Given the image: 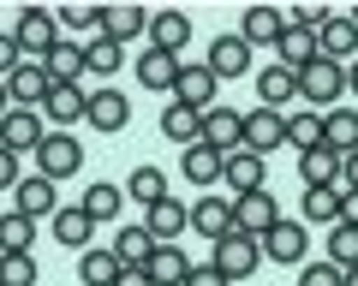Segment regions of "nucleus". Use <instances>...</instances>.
Returning a JSON list of instances; mask_svg holds the SVG:
<instances>
[{
    "mask_svg": "<svg viewBox=\"0 0 358 286\" xmlns=\"http://www.w3.org/2000/svg\"><path fill=\"white\" fill-rule=\"evenodd\" d=\"M257 262H263V239H251V233H239V227H227V233L215 239L209 269H215L221 280H245V274H257Z\"/></svg>",
    "mask_w": 358,
    "mask_h": 286,
    "instance_id": "obj_1",
    "label": "nucleus"
},
{
    "mask_svg": "<svg viewBox=\"0 0 358 286\" xmlns=\"http://www.w3.org/2000/svg\"><path fill=\"white\" fill-rule=\"evenodd\" d=\"M78 167H84V143H78L72 131H48V137L36 143V173L42 179L60 185V179H72Z\"/></svg>",
    "mask_w": 358,
    "mask_h": 286,
    "instance_id": "obj_2",
    "label": "nucleus"
},
{
    "mask_svg": "<svg viewBox=\"0 0 358 286\" xmlns=\"http://www.w3.org/2000/svg\"><path fill=\"white\" fill-rule=\"evenodd\" d=\"M346 96V66L341 60H310V66H299V102H317V107H329V102H341Z\"/></svg>",
    "mask_w": 358,
    "mask_h": 286,
    "instance_id": "obj_3",
    "label": "nucleus"
},
{
    "mask_svg": "<svg viewBox=\"0 0 358 286\" xmlns=\"http://www.w3.org/2000/svg\"><path fill=\"white\" fill-rule=\"evenodd\" d=\"M13 36H18V48H24V60H36V66H42V60H48V48L60 42V18H54L48 6H24Z\"/></svg>",
    "mask_w": 358,
    "mask_h": 286,
    "instance_id": "obj_4",
    "label": "nucleus"
},
{
    "mask_svg": "<svg viewBox=\"0 0 358 286\" xmlns=\"http://www.w3.org/2000/svg\"><path fill=\"white\" fill-rule=\"evenodd\" d=\"M215 90H221V78L209 72L203 60H179V78H173V102H185V107H197V114H209L215 107Z\"/></svg>",
    "mask_w": 358,
    "mask_h": 286,
    "instance_id": "obj_5",
    "label": "nucleus"
},
{
    "mask_svg": "<svg viewBox=\"0 0 358 286\" xmlns=\"http://www.w3.org/2000/svg\"><path fill=\"white\" fill-rule=\"evenodd\" d=\"M281 143H287V114H275V107H251V114L239 119V149L268 156V149H281Z\"/></svg>",
    "mask_w": 358,
    "mask_h": 286,
    "instance_id": "obj_6",
    "label": "nucleus"
},
{
    "mask_svg": "<svg viewBox=\"0 0 358 286\" xmlns=\"http://www.w3.org/2000/svg\"><path fill=\"white\" fill-rule=\"evenodd\" d=\"M275 221H281V203L268 197V185H263V191H245V197H233V227H239V233L263 239Z\"/></svg>",
    "mask_w": 358,
    "mask_h": 286,
    "instance_id": "obj_7",
    "label": "nucleus"
},
{
    "mask_svg": "<svg viewBox=\"0 0 358 286\" xmlns=\"http://www.w3.org/2000/svg\"><path fill=\"white\" fill-rule=\"evenodd\" d=\"M203 66L215 72V78H245V72H251V42H245L239 30H227V36H215V42H209Z\"/></svg>",
    "mask_w": 358,
    "mask_h": 286,
    "instance_id": "obj_8",
    "label": "nucleus"
},
{
    "mask_svg": "<svg viewBox=\"0 0 358 286\" xmlns=\"http://www.w3.org/2000/svg\"><path fill=\"white\" fill-rule=\"evenodd\" d=\"M143 30H150V13L131 6V0H114V6H102V18H96V36L120 42V48H126L131 36H143Z\"/></svg>",
    "mask_w": 358,
    "mask_h": 286,
    "instance_id": "obj_9",
    "label": "nucleus"
},
{
    "mask_svg": "<svg viewBox=\"0 0 358 286\" xmlns=\"http://www.w3.org/2000/svg\"><path fill=\"white\" fill-rule=\"evenodd\" d=\"M48 137V126H42V114L36 107H13V114L0 119V149H30V156H36V143Z\"/></svg>",
    "mask_w": 358,
    "mask_h": 286,
    "instance_id": "obj_10",
    "label": "nucleus"
},
{
    "mask_svg": "<svg viewBox=\"0 0 358 286\" xmlns=\"http://www.w3.org/2000/svg\"><path fill=\"white\" fill-rule=\"evenodd\" d=\"M150 48H162V54H179L185 60V48H192V18L185 13H150Z\"/></svg>",
    "mask_w": 358,
    "mask_h": 286,
    "instance_id": "obj_11",
    "label": "nucleus"
},
{
    "mask_svg": "<svg viewBox=\"0 0 358 286\" xmlns=\"http://www.w3.org/2000/svg\"><path fill=\"white\" fill-rule=\"evenodd\" d=\"M305 250H310V239H305V227H299V221H275L263 233V257L281 262V269H287V262H305Z\"/></svg>",
    "mask_w": 358,
    "mask_h": 286,
    "instance_id": "obj_12",
    "label": "nucleus"
},
{
    "mask_svg": "<svg viewBox=\"0 0 358 286\" xmlns=\"http://www.w3.org/2000/svg\"><path fill=\"white\" fill-rule=\"evenodd\" d=\"M317 54H322V60H341V66L358 60V24H352L346 13H334L329 24L317 30Z\"/></svg>",
    "mask_w": 358,
    "mask_h": 286,
    "instance_id": "obj_13",
    "label": "nucleus"
},
{
    "mask_svg": "<svg viewBox=\"0 0 358 286\" xmlns=\"http://www.w3.org/2000/svg\"><path fill=\"white\" fill-rule=\"evenodd\" d=\"M281 30H287V6H245L239 36L251 42V48H275V42H281Z\"/></svg>",
    "mask_w": 358,
    "mask_h": 286,
    "instance_id": "obj_14",
    "label": "nucleus"
},
{
    "mask_svg": "<svg viewBox=\"0 0 358 286\" xmlns=\"http://www.w3.org/2000/svg\"><path fill=\"white\" fill-rule=\"evenodd\" d=\"M221 185H227L233 197L263 191V156H251V149H233V156H221Z\"/></svg>",
    "mask_w": 358,
    "mask_h": 286,
    "instance_id": "obj_15",
    "label": "nucleus"
},
{
    "mask_svg": "<svg viewBox=\"0 0 358 286\" xmlns=\"http://www.w3.org/2000/svg\"><path fill=\"white\" fill-rule=\"evenodd\" d=\"M13 197H18V215H30V221H42V215H48L54 221V209H60V197H54V179H42V173H30V179H18L13 185Z\"/></svg>",
    "mask_w": 358,
    "mask_h": 286,
    "instance_id": "obj_16",
    "label": "nucleus"
},
{
    "mask_svg": "<svg viewBox=\"0 0 358 286\" xmlns=\"http://www.w3.org/2000/svg\"><path fill=\"white\" fill-rule=\"evenodd\" d=\"M48 227H54V239H60V245H72V250H90V245H96V221H90L78 203H60Z\"/></svg>",
    "mask_w": 358,
    "mask_h": 286,
    "instance_id": "obj_17",
    "label": "nucleus"
},
{
    "mask_svg": "<svg viewBox=\"0 0 358 286\" xmlns=\"http://www.w3.org/2000/svg\"><path fill=\"white\" fill-rule=\"evenodd\" d=\"M84 119H90L96 131H126V119H131V102H126L120 90H96V96L84 102Z\"/></svg>",
    "mask_w": 358,
    "mask_h": 286,
    "instance_id": "obj_18",
    "label": "nucleus"
},
{
    "mask_svg": "<svg viewBox=\"0 0 358 286\" xmlns=\"http://www.w3.org/2000/svg\"><path fill=\"white\" fill-rule=\"evenodd\" d=\"M143 227H150V233L167 245V239H179L185 227H192V209L179 203V197H162V203H150V209H143Z\"/></svg>",
    "mask_w": 358,
    "mask_h": 286,
    "instance_id": "obj_19",
    "label": "nucleus"
},
{
    "mask_svg": "<svg viewBox=\"0 0 358 286\" xmlns=\"http://www.w3.org/2000/svg\"><path fill=\"white\" fill-rule=\"evenodd\" d=\"M42 72H48V84H84V42H54L48 60H42Z\"/></svg>",
    "mask_w": 358,
    "mask_h": 286,
    "instance_id": "obj_20",
    "label": "nucleus"
},
{
    "mask_svg": "<svg viewBox=\"0 0 358 286\" xmlns=\"http://www.w3.org/2000/svg\"><path fill=\"white\" fill-rule=\"evenodd\" d=\"M84 102H90L84 84H48V96H42V114H48L54 126H72V119H84Z\"/></svg>",
    "mask_w": 358,
    "mask_h": 286,
    "instance_id": "obj_21",
    "label": "nucleus"
},
{
    "mask_svg": "<svg viewBox=\"0 0 358 286\" xmlns=\"http://www.w3.org/2000/svg\"><path fill=\"white\" fill-rule=\"evenodd\" d=\"M42 96H48V72H42L36 60H24L13 78H6V102L13 107H42Z\"/></svg>",
    "mask_w": 358,
    "mask_h": 286,
    "instance_id": "obj_22",
    "label": "nucleus"
},
{
    "mask_svg": "<svg viewBox=\"0 0 358 286\" xmlns=\"http://www.w3.org/2000/svg\"><path fill=\"white\" fill-rule=\"evenodd\" d=\"M155 245H162V239H155L150 227L138 221V227H120V233H114V245H108V250H114V257H120V269H143Z\"/></svg>",
    "mask_w": 358,
    "mask_h": 286,
    "instance_id": "obj_23",
    "label": "nucleus"
},
{
    "mask_svg": "<svg viewBox=\"0 0 358 286\" xmlns=\"http://www.w3.org/2000/svg\"><path fill=\"white\" fill-rule=\"evenodd\" d=\"M257 96H263V107H275V114H281V102H293L299 96V72L293 66H263V72H257Z\"/></svg>",
    "mask_w": 358,
    "mask_h": 286,
    "instance_id": "obj_24",
    "label": "nucleus"
},
{
    "mask_svg": "<svg viewBox=\"0 0 358 286\" xmlns=\"http://www.w3.org/2000/svg\"><path fill=\"white\" fill-rule=\"evenodd\" d=\"M179 173H185V185H221V149H209V143H185Z\"/></svg>",
    "mask_w": 358,
    "mask_h": 286,
    "instance_id": "obj_25",
    "label": "nucleus"
},
{
    "mask_svg": "<svg viewBox=\"0 0 358 286\" xmlns=\"http://www.w3.org/2000/svg\"><path fill=\"white\" fill-rule=\"evenodd\" d=\"M143 274H150L155 286H185L192 262H185V250H179V245H155V250H150V262H143Z\"/></svg>",
    "mask_w": 358,
    "mask_h": 286,
    "instance_id": "obj_26",
    "label": "nucleus"
},
{
    "mask_svg": "<svg viewBox=\"0 0 358 286\" xmlns=\"http://www.w3.org/2000/svg\"><path fill=\"white\" fill-rule=\"evenodd\" d=\"M173 78H179V54H162V48L138 54V84L143 90H173Z\"/></svg>",
    "mask_w": 358,
    "mask_h": 286,
    "instance_id": "obj_27",
    "label": "nucleus"
},
{
    "mask_svg": "<svg viewBox=\"0 0 358 286\" xmlns=\"http://www.w3.org/2000/svg\"><path fill=\"white\" fill-rule=\"evenodd\" d=\"M78 280H84V286H114V280H120V257H114L108 245L78 250Z\"/></svg>",
    "mask_w": 358,
    "mask_h": 286,
    "instance_id": "obj_28",
    "label": "nucleus"
},
{
    "mask_svg": "<svg viewBox=\"0 0 358 286\" xmlns=\"http://www.w3.org/2000/svg\"><path fill=\"white\" fill-rule=\"evenodd\" d=\"M322 143H329L334 156H352L358 149V114L352 107H329L322 114Z\"/></svg>",
    "mask_w": 358,
    "mask_h": 286,
    "instance_id": "obj_29",
    "label": "nucleus"
},
{
    "mask_svg": "<svg viewBox=\"0 0 358 286\" xmlns=\"http://www.w3.org/2000/svg\"><path fill=\"white\" fill-rule=\"evenodd\" d=\"M239 119L245 114H233V107H209L203 114V143L221 149V156H233V149H239Z\"/></svg>",
    "mask_w": 358,
    "mask_h": 286,
    "instance_id": "obj_30",
    "label": "nucleus"
},
{
    "mask_svg": "<svg viewBox=\"0 0 358 286\" xmlns=\"http://www.w3.org/2000/svg\"><path fill=\"white\" fill-rule=\"evenodd\" d=\"M192 227L203 239H221L233 227V197H197V203H192Z\"/></svg>",
    "mask_w": 358,
    "mask_h": 286,
    "instance_id": "obj_31",
    "label": "nucleus"
},
{
    "mask_svg": "<svg viewBox=\"0 0 358 286\" xmlns=\"http://www.w3.org/2000/svg\"><path fill=\"white\" fill-rule=\"evenodd\" d=\"M162 137H173V143H203V114L185 107V102H167V107H162Z\"/></svg>",
    "mask_w": 358,
    "mask_h": 286,
    "instance_id": "obj_32",
    "label": "nucleus"
},
{
    "mask_svg": "<svg viewBox=\"0 0 358 286\" xmlns=\"http://www.w3.org/2000/svg\"><path fill=\"white\" fill-rule=\"evenodd\" d=\"M299 179H305V191H310V185H334V179H341V156H334L329 143L305 149V156H299Z\"/></svg>",
    "mask_w": 358,
    "mask_h": 286,
    "instance_id": "obj_33",
    "label": "nucleus"
},
{
    "mask_svg": "<svg viewBox=\"0 0 358 286\" xmlns=\"http://www.w3.org/2000/svg\"><path fill=\"white\" fill-rule=\"evenodd\" d=\"M78 209H84L90 221H114L120 209H126V191H120V185H108V179H96L84 197H78Z\"/></svg>",
    "mask_w": 358,
    "mask_h": 286,
    "instance_id": "obj_34",
    "label": "nucleus"
},
{
    "mask_svg": "<svg viewBox=\"0 0 358 286\" xmlns=\"http://www.w3.org/2000/svg\"><path fill=\"white\" fill-rule=\"evenodd\" d=\"M275 54H281V66H310L317 60V30H299V24H287L281 30V42H275Z\"/></svg>",
    "mask_w": 358,
    "mask_h": 286,
    "instance_id": "obj_35",
    "label": "nucleus"
},
{
    "mask_svg": "<svg viewBox=\"0 0 358 286\" xmlns=\"http://www.w3.org/2000/svg\"><path fill=\"white\" fill-rule=\"evenodd\" d=\"M36 245V221L30 215H18V209H6L0 215V257H18V250Z\"/></svg>",
    "mask_w": 358,
    "mask_h": 286,
    "instance_id": "obj_36",
    "label": "nucleus"
},
{
    "mask_svg": "<svg viewBox=\"0 0 358 286\" xmlns=\"http://www.w3.org/2000/svg\"><path fill=\"white\" fill-rule=\"evenodd\" d=\"M126 197H131V203H143V209H150V203H162V197H167V173L143 161V167L126 179Z\"/></svg>",
    "mask_w": 358,
    "mask_h": 286,
    "instance_id": "obj_37",
    "label": "nucleus"
},
{
    "mask_svg": "<svg viewBox=\"0 0 358 286\" xmlns=\"http://www.w3.org/2000/svg\"><path fill=\"white\" fill-rule=\"evenodd\" d=\"M120 60H126V48L108 36H90L84 42V72H96V78H108V72H120Z\"/></svg>",
    "mask_w": 358,
    "mask_h": 286,
    "instance_id": "obj_38",
    "label": "nucleus"
},
{
    "mask_svg": "<svg viewBox=\"0 0 358 286\" xmlns=\"http://www.w3.org/2000/svg\"><path fill=\"white\" fill-rule=\"evenodd\" d=\"M287 143H293L299 156L322 143V114H317V107H305V114H287Z\"/></svg>",
    "mask_w": 358,
    "mask_h": 286,
    "instance_id": "obj_39",
    "label": "nucleus"
},
{
    "mask_svg": "<svg viewBox=\"0 0 358 286\" xmlns=\"http://www.w3.org/2000/svg\"><path fill=\"white\" fill-rule=\"evenodd\" d=\"M322 262H334V269H358V227H341V221H334L329 227V257H322Z\"/></svg>",
    "mask_w": 358,
    "mask_h": 286,
    "instance_id": "obj_40",
    "label": "nucleus"
},
{
    "mask_svg": "<svg viewBox=\"0 0 358 286\" xmlns=\"http://www.w3.org/2000/svg\"><path fill=\"white\" fill-rule=\"evenodd\" d=\"M334 215H341V191H334V185H310L305 191V221H329L334 227Z\"/></svg>",
    "mask_w": 358,
    "mask_h": 286,
    "instance_id": "obj_41",
    "label": "nucleus"
},
{
    "mask_svg": "<svg viewBox=\"0 0 358 286\" xmlns=\"http://www.w3.org/2000/svg\"><path fill=\"white\" fill-rule=\"evenodd\" d=\"M0 286H36V257H30V250L0 257Z\"/></svg>",
    "mask_w": 358,
    "mask_h": 286,
    "instance_id": "obj_42",
    "label": "nucleus"
},
{
    "mask_svg": "<svg viewBox=\"0 0 358 286\" xmlns=\"http://www.w3.org/2000/svg\"><path fill=\"white\" fill-rule=\"evenodd\" d=\"M54 18H60L66 30H96V18H102V6H90V0H72V6H60Z\"/></svg>",
    "mask_w": 358,
    "mask_h": 286,
    "instance_id": "obj_43",
    "label": "nucleus"
},
{
    "mask_svg": "<svg viewBox=\"0 0 358 286\" xmlns=\"http://www.w3.org/2000/svg\"><path fill=\"white\" fill-rule=\"evenodd\" d=\"M334 18V6H317V0H305V6H293L287 13V24H299V30H322Z\"/></svg>",
    "mask_w": 358,
    "mask_h": 286,
    "instance_id": "obj_44",
    "label": "nucleus"
},
{
    "mask_svg": "<svg viewBox=\"0 0 358 286\" xmlns=\"http://www.w3.org/2000/svg\"><path fill=\"white\" fill-rule=\"evenodd\" d=\"M299 286H346V274L334 269V262H305V269H299Z\"/></svg>",
    "mask_w": 358,
    "mask_h": 286,
    "instance_id": "obj_45",
    "label": "nucleus"
},
{
    "mask_svg": "<svg viewBox=\"0 0 358 286\" xmlns=\"http://www.w3.org/2000/svg\"><path fill=\"white\" fill-rule=\"evenodd\" d=\"M18 66H24V48H18V36H13V30H0V84L13 78Z\"/></svg>",
    "mask_w": 358,
    "mask_h": 286,
    "instance_id": "obj_46",
    "label": "nucleus"
},
{
    "mask_svg": "<svg viewBox=\"0 0 358 286\" xmlns=\"http://www.w3.org/2000/svg\"><path fill=\"white\" fill-rule=\"evenodd\" d=\"M13 185H18V156L0 149V191H13Z\"/></svg>",
    "mask_w": 358,
    "mask_h": 286,
    "instance_id": "obj_47",
    "label": "nucleus"
},
{
    "mask_svg": "<svg viewBox=\"0 0 358 286\" xmlns=\"http://www.w3.org/2000/svg\"><path fill=\"white\" fill-rule=\"evenodd\" d=\"M341 227H358V191H341V215H334Z\"/></svg>",
    "mask_w": 358,
    "mask_h": 286,
    "instance_id": "obj_48",
    "label": "nucleus"
},
{
    "mask_svg": "<svg viewBox=\"0 0 358 286\" xmlns=\"http://www.w3.org/2000/svg\"><path fill=\"white\" fill-rule=\"evenodd\" d=\"M185 286H233V280H221V274L203 262V269H192V274H185Z\"/></svg>",
    "mask_w": 358,
    "mask_h": 286,
    "instance_id": "obj_49",
    "label": "nucleus"
},
{
    "mask_svg": "<svg viewBox=\"0 0 358 286\" xmlns=\"http://www.w3.org/2000/svg\"><path fill=\"white\" fill-rule=\"evenodd\" d=\"M341 179H346V191H358V149H352V156H341Z\"/></svg>",
    "mask_w": 358,
    "mask_h": 286,
    "instance_id": "obj_50",
    "label": "nucleus"
},
{
    "mask_svg": "<svg viewBox=\"0 0 358 286\" xmlns=\"http://www.w3.org/2000/svg\"><path fill=\"white\" fill-rule=\"evenodd\" d=\"M114 286H155V280H150L143 269H120V280H114Z\"/></svg>",
    "mask_w": 358,
    "mask_h": 286,
    "instance_id": "obj_51",
    "label": "nucleus"
},
{
    "mask_svg": "<svg viewBox=\"0 0 358 286\" xmlns=\"http://www.w3.org/2000/svg\"><path fill=\"white\" fill-rule=\"evenodd\" d=\"M346 90H352V96H358V60H352V66H346Z\"/></svg>",
    "mask_w": 358,
    "mask_h": 286,
    "instance_id": "obj_52",
    "label": "nucleus"
},
{
    "mask_svg": "<svg viewBox=\"0 0 358 286\" xmlns=\"http://www.w3.org/2000/svg\"><path fill=\"white\" fill-rule=\"evenodd\" d=\"M6 114H13V102H6V84H0V119H6Z\"/></svg>",
    "mask_w": 358,
    "mask_h": 286,
    "instance_id": "obj_53",
    "label": "nucleus"
},
{
    "mask_svg": "<svg viewBox=\"0 0 358 286\" xmlns=\"http://www.w3.org/2000/svg\"><path fill=\"white\" fill-rule=\"evenodd\" d=\"M346 286H358V269H346Z\"/></svg>",
    "mask_w": 358,
    "mask_h": 286,
    "instance_id": "obj_54",
    "label": "nucleus"
},
{
    "mask_svg": "<svg viewBox=\"0 0 358 286\" xmlns=\"http://www.w3.org/2000/svg\"><path fill=\"white\" fill-rule=\"evenodd\" d=\"M346 18H352V24H358V6H352V13H346Z\"/></svg>",
    "mask_w": 358,
    "mask_h": 286,
    "instance_id": "obj_55",
    "label": "nucleus"
}]
</instances>
